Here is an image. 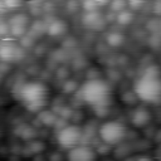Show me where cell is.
<instances>
[{
	"label": "cell",
	"mask_w": 161,
	"mask_h": 161,
	"mask_svg": "<svg viewBox=\"0 0 161 161\" xmlns=\"http://www.w3.org/2000/svg\"><path fill=\"white\" fill-rule=\"evenodd\" d=\"M131 19H132V16L130 15V13H128V11H125V10L119 11L118 15H117V20H118V23H119V24H123V25L128 24V23L131 21Z\"/></svg>",
	"instance_id": "cell-13"
},
{
	"label": "cell",
	"mask_w": 161,
	"mask_h": 161,
	"mask_svg": "<svg viewBox=\"0 0 161 161\" xmlns=\"http://www.w3.org/2000/svg\"><path fill=\"white\" fill-rule=\"evenodd\" d=\"M94 3H96L98 6H103V5H106V4H109L111 0H94Z\"/></svg>",
	"instance_id": "cell-18"
},
{
	"label": "cell",
	"mask_w": 161,
	"mask_h": 161,
	"mask_svg": "<svg viewBox=\"0 0 161 161\" xmlns=\"http://www.w3.org/2000/svg\"><path fill=\"white\" fill-rule=\"evenodd\" d=\"M130 121L131 123L137 127V128H142L145 127L146 125L150 123L151 121V113L147 108H143V107H140V108H136L131 112L130 114Z\"/></svg>",
	"instance_id": "cell-8"
},
{
	"label": "cell",
	"mask_w": 161,
	"mask_h": 161,
	"mask_svg": "<svg viewBox=\"0 0 161 161\" xmlns=\"http://www.w3.org/2000/svg\"><path fill=\"white\" fill-rule=\"evenodd\" d=\"M135 161H153L150 156H146V155H142V156H140V157H137V158H135Z\"/></svg>",
	"instance_id": "cell-17"
},
{
	"label": "cell",
	"mask_w": 161,
	"mask_h": 161,
	"mask_svg": "<svg viewBox=\"0 0 161 161\" xmlns=\"http://www.w3.org/2000/svg\"><path fill=\"white\" fill-rule=\"evenodd\" d=\"M109 5H111V8L114 10V11H122L123 10V6H125V1L122 0V1H119V0H111V3H109Z\"/></svg>",
	"instance_id": "cell-15"
},
{
	"label": "cell",
	"mask_w": 161,
	"mask_h": 161,
	"mask_svg": "<svg viewBox=\"0 0 161 161\" xmlns=\"http://www.w3.org/2000/svg\"><path fill=\"white\" fill-rule=\"evenodd\" d=\"M122 35H119L118 33H111L108 36H107V42H108V44L109 45H112V47H117V45H119L121 43H122Z\"/></svg>",
	"instance_id": "cell-12"
},
{
	"label": "cell",
	"mask_w": 161,
	"mask_h": 161,
	"mask_svg": "<svg viewBox=\"0 0 161 161\" xmlns=\"http://www.w3.org/2000/svg\"><path fill=\"white\" fill-rule=\"evenodd\" d=\"M78 94L80 101L94 109L96 113L107 111L112 102V91L109 84L101 78H92L86 80L79 88Z\"/></svg>",
	"instance_id": "cell-2"
},
{
	"label": "cell",
	"mask_w": 161,
	"mask_h": 161,
	"mask_svg": "<svg viewBox=\"0 0 161 161\" xmlns=\"http://www.w3.org/2000/svg\"><path fill=\"white\" fill-rule=\"evenodd\" d=\"M47 30H48V34H49V35L57 36V35H60V34L65 30V25H64L63 21L55 20V21H52V23L48 25Z\"/></svg>",
	"instance_id": "cell-11"
},
{
	"label": "cell",
	"mask_w": 161,
	"mask_h": 161,
	"mask_svg": "<svg viewBox=\"0 0 161 161\" xmlns=\"http://www.w3.org/2000/svg\"><path fill=\"white\" fill-rule=\"evenodd\" d=\"M16 98L28 111L39 112L48 103L49 89L43 82L29 80L16 89Z\"/></svg>",
	"instance_id": "cell-3"
},
{
	"label": "cell",
	"mask_w": 161,
	"mask_h": 161,
	"mask_svg": "<svg viewBox=\"0 0 161 161\" xmlns=\"http://www.w3.org/2000/svg\"><path fill=\"white\" fill-rule=\"evenodd\" d=\"M133 94L137 99L156 104L161 102V69L152 64L142 70L133 83Z\"/></svg>",
	"instance_id": "cell-1"
},
{
	"label": "cell",
	"mask_w": 161,
	"mask_h": 161,
	"mask_svg": "<svg viewBox=\"0 0 161 161\" xmlns=\"http://www.w3.org/2000/svg\"><path fill=\"white\" fill-rule=\"evenodd\" d=\"M6 9L8 10H13V9H18L21 5V0H3Z\"/></svg>",
	"instance_id": "cell-14"
},
{
	"label": "cell",
	"mask_w": 161,
	"mask_h": 161,
	"mask_svg": "<svg viewBox=\"0 0 161 161\" xmlns=\"http://www.w3.org/2000/svg\"><path fill=\"white\" fill-rule=\"evenodd\" d=\"M28 23H29V19H28V16L25 14H15V15H13L8 21L9 33L13 36L24 35L25 31H26Z\"/></svg>",
	"instance_id": "cell-7"
},
{
	"label": "cell",
	"mask_w": 161,
	"mask_h": 161,
	"mask_svg": "<svg viewBox=\"0 0 161 161\" xmlns=\"http://www.w3.org/2000/svg\"><path fill=\"white\" fill-rule=\"evenodd\" d=\"M18 54V49L15 48L14 44L10 43H4L0 45V58L5 62H10L13 59L16 58Z\"/></svg>",
	"instance_id": "cell-9"
},
{
	"label": "cell",
	"mask_w": 161,
	"mask_h": 161,
	"mask_svg": "<svg viewBox=\"0 0 161 161\" xmlns=\"http://www.w3.org/2000/svg\"><path fill=\"white\" fill-rule=\"evenodd\" d=\"M84 23H86L91 29H99V28H102L103 19H102L96 11H91V13H88L87 16L84 18Z\"/></svg>",
	"instance_id": "cell-10"
},
{
	"label": "cell",
	"mask_w": 161,
	"mask_h": 161,
	"mask_svg": "<svg viewBox=\"0 0 161 161\" xmlns=\"http://www.w3.org/2000/svg\"><path fill=\"white\" fill-rule=\"evenodd\" d=\"M141 3H142V0H128L130 6H131V8H133V9H135V8H137Z\"/></svg>",
	"instance_id": "cell-16"
},
{
	"label": "cell",
	"mask_w": 161,
	"mask_h": 161,
	"mask_svg": "<svg viewBox=\"0 0 161 161\" xmlns=\"http://www.w3.org/2000/svg\"><path fill=\"white\" fill-rule=\"evenodd\" d=\"M82 136H83V131L79 126L68 125L62 127L57 132V142L62 148H65L69 151L75 146L80 145Z\"/></svg>",
	"instance_id": "cell-5"
},
{
	"label": "cell",
	"mask_w": 161,
	"mask_h": 161,
	"mask_svg": "<svg viewBox=\"0 0 161 161\" xmlns=\"http://www.w3.org/2000/svg\"><path fill=\"white\" fill-rule=\"evenodd\" d=\"M107 161H113V160H107Z\"/></svg>",
	"instance_id": "cell-19"
},
{
	"label": "cell",
	"mask_w": 161,
	"mask_h": 161,
	"mask_svg": "<svg viewBox=\"0 0 161 161\" xmlns=\"http://www.w3.org/2000/svg\"><path fill=\"white\" fill-rule=\"evenodd\" d=\"M96 151L86 145H78L68 151L67 161H96Z\"/></svg>",
	"instance_id": "cell-6"
},
{
	"label": "cell",
	"mask_w": 161,
	"mask_h": 161,
	"mask_svg": "<svg viewBox=\"0 0 161 161\" xmlns=\"http://www.w3.org/2000/svg\"><path fill=\"white\" fill-rule=\"evenodd\" d=\"M127 135L126 126L116 119L106 121L98 127V137L102 143L107 146H116L121 143Z\"/></svg>",
	"instance_id": "cell-4"
}]
</instances>
